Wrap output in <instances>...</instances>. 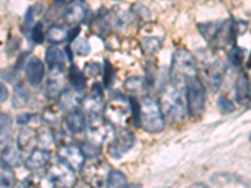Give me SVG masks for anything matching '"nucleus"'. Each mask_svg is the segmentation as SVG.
Here are the masks:
<instances>
[{"label": "nucleus", "instance_id": "1", "mask_svg": "<svg viewBox=\"0 0 251 188\" xmlns=\"http://www.w3.org/2000/svg\"><path fill=\"white\" fill-rule=\"evenodd\" d=\"M195 75H197V68L194 54L186 49L177 50L172 57L171 71H170L172 87L176 89L183 88L185 83Z\"/></svg>", "mask_w": 251, "mask_h": 188}, {"label": "nucleus", "instance_id": "2", "mask_svg": "<svg viewBox=\"0 0 251 188\" xmlns=\"http://www.w3.org/2000/svg\"><path fill=\"white\" fill-rule=\"evenodd\" d=\"M140 127L149 133H160L165 128L162 107L157 100L146 97L140 104Z\"/></svg>", "mask_w": 251, "mask_h": 188}, {"label": "nucleus", "instance_id": "3", "mask_svg": "<svg viewBox=\"0 0 251 188\" xmlns=\"http://www.w3.org/2000/svg\"><path fill=\"white\" fill-rule=\"evenodd\" d=\"M186 92V107H187V113L191 117H199L205 109L206 94L203 83L197 75L190 78L185 83Z\"/></svg>", "mask_w": 251, "mask_h": 188}, {"label": "nucleus", "instance_id": "4", "mask_svg": "<svg viewBox=\"0 0 251 188\" xmlns=\"http://www.w3.org/2000/svg\"><path fill=\"white\" fill-rule=\"evenodd\" d=\"M199 29L208 43L217 48L225 47L226 44L230 43L235 35L234 25H231L230 22L200 24Z\"/></svg>", "mask_w": 251, "mask_h": 188}, {"label": "nucleus", "instance_id": "5", "mask_svg": "<svg viewBox=\"0 0 251 188\" xmlns=\"http://www.w3.org/2000/svg\"><path fill=\"white\" fill-rule=\"evenodd\" d=\"M112 136H113V129L106 120L100 117V114H89V142L100 145L107 142L109 138H112Z\"/></svg>", "mask_w": 251, "mask_h": 188}, {"label": "nucleus", "instance_id": "6", "mask_svg": "<svg viewBox=\"0 0 251 188\" xmlns=\"http://www.w3.org/2000/svg\"><path fill=\"white\" fill-rule=\"evenodd\" d=\"M49 181L53 186L73 187L77 182V178H75V169L59 158L49 169Z\"/></svg>", "mask_w": 251, "mask_h": 188}, {"label": "nucleus", "instance_id": "7", "mask_svg": "<svg viewBox=\"0 0 251 188\" xmlns=\"http://www.w3.org/2000/svg\"><path fill=\"white\" fill-rule=\"evenodd\" d=\"M163 106H165L166 113L169 114L171 119H182L187 112L186 100H183L182 93L180 89L176 88L172 92L166 93L163 97Z\"/></svg>", "mask_w": 251, "mask_h": 188}, {"label": "nucleus", "instance_id": "8", "mask_svg": "<svg viewBox=\"0 0 251 188\" xmlns=\"http://www.w3.org/2000/svg\"><path fill=\"white\" fill-rule=\"evenodd\" d=\"M134 144V136L132 132L127 129H122L117 136H114L113 144L109 148V154L113 158H122L123 154H126Z\"/></svg>", "mask_w": 251, "mask_h": 188}, {"label": "nucleus", "instance_id": "9", "mask_svg": "<svg viewBox=\"0 0 251 188\" xmlns=\"http://www.w3.org/2000/svg\"><path fill=\"white\" fill-rule=\"evenodd\" d=\"M203 74H205L207 83L210 84L214 91L219 89L220 84L224 79V74H225V66L220 59H214L206 62L203 66Z\"/></svg>", "mask_w": 251, "mask_h": 188}, {"label": "nucleus", "instance_id": "10", "mask_svg": "<svg viewBox=\"0 0 251 188\" xmlns=\"http://www.w3.org/2000/svg\"><path fill=\"white\" fill-rule=\"evenodd\" d=\"M131 106H126V102L123 99H113L108 104L106 109V117L112 123L118 125L127 124V118L129 116Z\"/></svg>", "mask_w": 251, "mask_h": 188}, {"label": "nucleus", "instance_id": "11", "mask_svg": "<svg viewBox=\"0 0 251 188\" xmlns=\"http://www.w3.org/2000/svg\"><path fill=\"white\" fill-rule=\"evenodd\" d=\"M59 158L67 163L69 167L75 169V171H79L84 165V154L82 153L79 147H75V145H63L59 152Z\"/></svg>", "mask_w": 251, "mask_h": 188}, {"label": "nucleus", "instance_id": "12", "mask_svg": "<svg viewBox=\"0 0 251 188\" xmlns=\"http://www.w3.org/2000/svg\"><path fill=\"white\" fill-rule=\"evenodd\" d=\"M44 64L37 57H30L25 64V75L31 86H39L44 79Z\"/></svg>", "mask_w": 251, "mask_h": 188}, {"label": "nucleus", "instance_id": "13", "mask_svg": "<svg viewBox=\"0 0 251 188\" xmlns=\"http://www.w3.org/2000/svg\"><path fill=\"white\" fill-rule=\"evenodd\" d=\"M50 156L51 154L48 149H34L24 163L25 168L29 171L42 168V167L48 164V162L50 161Z\"/></svg>", "mask_w": 251, "mask_h": 188}, {"label": "nucleus", "instance_id": "14", "mask_svg": "<svg viewBox=\"0 0 251 188\" xmlns=\"http://www.w3.org/2000/svg\"><path fill=\"white\" fill-rule=\"evenodd\" d=\"M46 63L53 71H60L66 64V54L58 47H49L46 53Z\"/></svg>", "mask_w": 251, "mask_h": 188}, {"label": "nucleus", "instance_id": "15", "mask_svg": "<svg viewBox=\"0 0 251 188\" xmlns=\"http://www.w3.org/2000/svg\"><path fill=\"white\" fill-rule=\"evenodd\" d=\"M103 167H104V164L100 162H93L86 165L84 167V178H87V181L92 186H102L107 178V174L104 176V173H103Z\"/></svg>", "mask_w": 251, "mask_h": 188}, {"label": "nucleus", "instance_id": "16", "mask_svg": "<svg viewBox=\"0 0 251 188\" xmlns=\"http://www.w3.org/2000/svg\"><path fill=\"white\" fill-rule=\"evenodd\" d=\"M86 8L80 4H73L68 6L67 10L63 14V19L66 22L67 25L69 26H78L86 18Z\"/></svg>", "mask_w": 251, "mask_h": 188}, {"label": "nucleus", "instance_id": "17", "mask_svg": "<svg viewBox=\"0 0 251 188\" xmlns=\"http://www.w3.org/2000/svg\"><path fill=\"white\" fill-rule=\"evenodd\" d=\"M1 160H3L4 164L10 168H17L23 162V154L18 147L6 145L4 151L1 152Z\"/></svg>", "mask_w": 251, "mask_h": 188}, {"label": "nucleus", "instance_id": "18", "mask_svg": "<svg viewBox=\"0 0 251 188\" xmlns=\"http://www.w3.org/2000/svg\"><path fill=\"white\" fill-rule=\"evenodd\" d=\"M86 118L80 112L72 111L66 117V127L71 133H80L86 129Z\"/></svg>", "mask_w": 251, "mask_h": 188}, {"label": "nucleus", "instance_id": "19", "mask_svg": "<svg viewBox=\"0 0 251 188\" xmlns=\"http://www.w3.org/2000/svg\"><path fill=\"white\" fill-rule=\"evenodd\" d=\"M235 93H236L237 102L241 104H245L250 99V84H249L248 75L240 74L236 80V87H235Z\"/></svg>", "mask_w": 251, "mask_h": 188}, {"label": "nucleus", "instance_id": "20", "mask_svg": "<svg viewBox=\"0 0 251 188\" xmlns=\"http://www.w3.org/2000/svg\"><path fill=\"white\" fill-rule=\"evenodd\" d=\"M35 142H37V133H35L34 129L28 127V125H25V127L19 132V134H18V148H19L20 151H22V149H28L29 147H31Z\"/></svg>", "mask_w": 251, "mask_h": 188}, {"label": "nucleus", "instance_id": "21", "mask_svg": "<svg viewBox=\"0 0 251 188\" xmlns=\"http://www.w3.org/2000/svg\"><path fill=\"white\" fill-rule=\"evenodd\" d=\"M69 82H71L72 87L75 89L77 92H83L86 88L87 80H86V74L83 73L82 70L78 69L77 66H72L69 68Z\"/></svg>", "mask_w": 251, "mask_h": 188}, {"label": "nucleus", "instance_id": "22", "mask_svg": "<svg viewBox=\"0 0 251 188\" xmlns=\"http://www.w3.org/2000/svg\"><path fill=\"white\" fill-rule=\"evenodd\" d=\"M59 97V106L67 111H75L80 104V99L75 95V92L66 91L64 93H60Z\"/></svg>", "mask_w": 251, "mask_h": 188}, {"label": "nucleus", "instance_id": "23", "mask_svg": "<svg viewBox=\"0 0 251 188\" xmlns=\"http://www.w3.org/2000/svg\"><path fill=\"white\" fill-rule=\"evenodd\" d=\"M46 38L50 42V43L59 44V43H63V42H66V40L68 39V31L63 28V26L51 25L50 28L47 30Z\"/></svg>", "mask_w": 251, "mask_h": 188}, {"label": "nucleus", "instance_id": "24", "mask_svg": "<svg viewBox=\"0 0 251 188\" xmlns=\"http://www.w3.org/2000/svg\"><path fill=\"white\" fill-rule=\"evenodd\" d=\"M12 131V118L8 114L0 113V143L5 144L10 137Z\"/></svg>", "mask_w": 251, "mask_h": 188}, {"label": "nucleus", "instance_id": "25", "mask_svg": "<svg viewBox=\"0 0 251 188\" xmlns=\"http://www.w3.org/2000/svg\"><path fill=\"white\" fill-rule=\"evenodd\" d=\"M106 181L109 187H125L127 185L126 174L122 173L121 171H117V169H111L107 173Z\"/></svg>", "mask_w": 251, "mask_h": 188}, {"label": "nucleus", "instance_id": "26", "mask_svg": "<svg viewBox=\"0 0 251 188\" xmlns=\"http://www.w3.org/2000/svg\"><path fill=\"white\" fill-rule=\"evenodd\" d=\"M72 50L78 57H86L91 53V46L86 38H77L72 44Z\"/></svg>", "mask_w": 251, "mask_h": 188}, {"label": "nucleus", "instance_id": "27", "mask_svg": "<svg viewBox=\"0 0 251 188\" xmlns=\"http://www.w3.org/2000/svg\"><path fill=\"white\" fill-rule=\"evenodd\" d=\"M125 87L132 93H142L146 89V80L140 77H132L125 83Z\"/></svg>", "mask_w": 251, "mask_h": 188}, {"label": "nucleus", "instance_id": "28", "mask_svg": "<svg viewBox=\"0 0 251 188\" xmlns=\"http://www.w3.org/2000/svg\"><path fill=\"white\" fill-rule=\"evenodd\" d=\"M63 88H62V84L58 79H50L47 84L46 89H44V94L47 95V98L49 99H53V98H57L59 97L60 93H62Z\"/></svg>", "mask_w": 251, "mask_h": 188}, {"label": "nucleus", "instance_id": "29", "mask_svg": "<svg viewBox=\"0 0 251 188\" xmlns=\"http://www.w3.org/2000/svg\"><path fill=\"white\" fill-rule=\"evenodd\" d=\"M15 182V176L10 167H0V187H12Z\"/></svg>", "mask_w": 251, "mask_h": 188}, {"label": "nucleus", "instance_id": "30", "mask_svg": "<svg viewBox=\"0 0 251 188\" xmlns=\"http://www.w3.org/2000/svg\"><path fill=\"white\" fill-rule=\"evenodd\" d=\"M26 100H28V92L22 87H17L13 97V106L14 108H23L25 106Z\"/></svg>", "mask_w": 251, "mask_h": 188}, {"label": "nucleus", "instance_id": "31", "mask_svg": "<svg viewBox=\"0 0 251 188\" xmlns=\"http://www.w3.org/2000/svg\"><path fill=\"white\" fill-rule=\"evenodd\" d=\"M80 151H82V153L84 154V157H88V158H96V157L100 154V145L94 144V143L89 142V141H87V142H83L82 144H80Z\"/></svg>", "mask_w": 251, "mask_h": 188}, {"label": "nucleus", "instance_id": "32", "mask_svg": "<svg viewBox=\"0 0 251 188\" xmlns=\"http://www.w3.org/2000/svg\"><path fill=\"white\" fill-rule=\"evenodd\" d=\"M31 39L37 44H42L46 39V33H44L43 24L37 23L33 25V30H31Z\"/></svg>", "mask_w": 251, "mask_h": 188}, {"label": "nucleus", "instance_id": "33", "mask_svg": "<svg viewBox=\"0 0 251 188\" xmlns=\"http://www.w3.org/2000/svg\"><path fill=\"white\" fill-rule=\"evenodd\" d=\"M217 107L223 113H231L235 109V104L228 99V98L224 97V95H220L217 98Z\"/></svg>", "mask_w": 251, "mask_h": 188}, {"label": "nucleus", "instance_id": "34", "mask_svg": "<svg viewBox=\"0 0 251 188\" xmlns=\"http://www.w3.org/2000/svg\"><path fill=\"white\" fill-rule=\"evenodd\" d=\"M114 80V69L108 60L104 62V87L109 88Z\"/></svg>", "mask_w": 251, "mask_h": 188}, {"label": "nucleus", "instance_id": "35", "mask_svg": "<svg viewBox=\"0 0 251 188\" xmlns=\"http://www.w3.org/2000/svg\"><path fill=\"white\" fill-rule=\"evenodd\" d=\"M100 70H102V67H100V63H88L84 68V74L89 75V77H97L98 74H100Z\"/></svg>", "mask_w": 251, "mask_h": 188}, {"label": "nucleus", "instance_id": "36", "mask_svg": "<svg viewBox=\"0 0 251 188\" xmlns=\"http://www.w3.org/2000/svg\"><path fill=\"white\" fill-rule=\"evenodd\" d=\"M243 59H244L243 51L235 47V48L232 49L231 53H230V60H231V63L234 64V66L239 67L240 64H241V62H243Z\"/></svg>", "mask_w": 251, "mask_h": 188}, {"label": "nucleus", "instance_id": "37", "mask_svg": "<svg viewBox=\"0 0 251 188\" xmlns=\"http://www.w3.org/2000/svg\"><path fill=\"white\" fill-rule=\"evenodd\" d=\"M35 119H37V116H34V114H30V113L20 114V116H18L17 117V123L22 125H29L33 120Z\"/></svg>", "mask_w": 251, "mask_h": 188}, {"label": "nucleus", "instance_id": "38", "mask_svg": "<svg viewBox=\"0 0 251 188\" xmlns=\"http://www.w3.org/2000/svg\"><path fill=\"white\" fill-rule=\"evenodd\" d=\"M34 15H35V9L34 6H31V8L28 9V12H26L25 14V25L28 26V28L33 24V22H34Z\"/></svg>", "mask_w": 251, "mask_h": 188}, {"label": "nucleus", "instance_id": "39", "mask_svg": "<svg viewBox=\"0 0 251 188\" xmlns=\"http://www.w3.org/2000/svg\"><path fill=\"white\" fill-rule=\"evenodd\" d=\"M9 97V91L3 83L0 82V102H5Z\"/></svg>", "mask_w": 251, "mask_h": 188}, {"label": "nucleus", "instance_id": "40", "mask_svg": "<svg viewBox=\"0 0 251 188\" xmlns=\"http://www.w3.org/2000/svg\"><path fill=\"white\" fill-rule=\"evenodd\" d=\"M54 1L58 5H68V4H71L73 0H54Z\"/></svg>", "mask_w": 251, "mask_h": 188}]
</instances>
